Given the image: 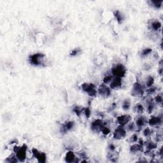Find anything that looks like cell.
I'll return each mask as SVG.
<instances>
[{
	"mask_svg": "<svg viewBox=\"0 0 163 163\" xmlns=\"http://www.w3.org/2000/svg\"><path fill=\"white\" fill-rule=\"evenodd\" d=\"M114 15H115V17L117 20V22L119 23V24H121V23H122L123 20H124V16H123L122 14L120 13V11H119V10L115 11Z\"/></svg>",
	"mask_w": 163,
	"mask_h": 163,
	"instance_id": "17",
	"label": "cell"
},
{
	"mask_svg": "<svg viewBox=\"0 0 163 163\" xmlns=\"http://www.w3.org/2000/svg\"><path fill=\"white\" fill-rule=\"evenodd\" d=\"M18 160H19L17 158L16 155H14V154H12L10 157L6 159V162H17Z\"/></svg>",
	"mask_w": 163,
	"mask_h": 163,
	"instance_id": "24",
	"label": "cell"
},
{
	"mask_svg": "<svg viewBox=\"0 0 163 163\" xmlns=\"http://www.w3.org/2000/svg\"><path fill=\"white\" fill-rule=\"evenodd\" d=\"M45 55L42 53H37L32 55H30L29 61L32 64L35 66H40L43 64V59Z\"/></svg>",
	"mask_w": 163,
	"mask_h": 163,
	"instance_id": "4",
	"label": "cell"
},
{
	"mask_svg": "<svg viewBox=\"0 0 163 163\" xmlns=\"http://www.w3.org/2000/svg\"><path fill=\"white\" fill-rule=\"evenodd\" d=\"M104 126L103 122L102 120L100 119H97L94 121L92 122L91 124V129L92 131L95 133H99L100 131H101L103 127Z\"/></svg>",
	"mask_w": 163,
	"mask_h": 163,
	"instance_id": "8",
	"label": "cell"
},
{
	"mask_svg": "<svg viewBox=\"0 0 163 163\" xmlns=\"http://www.w3.org/2000/svg\"><path fill=\"white\" fill-rule=\"evenodd\" d=\"M154 78H153L152 77H149L148 78V80H147V86L148 87H152L153 84H154Z\"/></svg>",
	"mask_w": 163,
	"mask_h": 163,
	"instance_id": "27",
	"label": "cell"
},
{
	"mask_svg": "<svg viewBox=\"0 0 163 163\" xmlns=\"http://www.w3.org/2000/svg\"><path fill=\"white\" fill-rule=\"evenodd\" d=\"M151 52H152V49H144V50L142 51V55H143V56H147V55H148V54H149Z\"/></svg>",
	"mask_w": 163,
	"mask_h": 163,
	"instance_id": "33",
	"label": "cell"
},
{
	"mask_svg": "<svg viewBox=\"0 0 163 163\" xmlns=\"http://www.w3.org/2000/svg\"><path fill=\"white\" fill-rule=\"evenodd\" d=\"M122 86V80L121 78L115 77L112 80L110 83V88L114 90H117L120 89Z\"/></svg>",
	"mask_w": 163,
	"mask_h": 163,
	"instance_id": "11",
	"label": "cell"
},
{
	"mask_svg": "<svg viewBox=\"0 0 163 163\" xmlns=\"http://www.w3.org/2000/svg\"><path fill=\"white\" fill-rule=\"evenodd\" d=\"M131 120V117L129 115H123L118 117L117 119V122L120 125L124 126L129 122Z\"/></svg>",
	"mask_w": 163,
	"mask_h": 163,
	"instance_id": "10",
	"label": "cell"
},
{
	"mask_svg": "<svg viewBox=\"0 0 163 163\" xmlns=\"http://www.w3.org/2000/svg\"><path fill=\"white\" fill-rule=\"evenodd\" d=\"M130 151H131V152L134 153V154L137 152H143V145H140L139 143L138 144L133 145H132L131 147Z\"/></svg>",
	"mask_w": 163,
	"mask_h": 163,
	"instance_id": "15",
	"label": "cell"
},
{
	"mask_svg": "<svg viewBox=\"0 0 163 163\" xmlns=\"http://www.w3.org/2000/svg\"><path fill=\"white\" fill-rule=\"evenodd\" d=\"M153 4V6L156 8H159L161 7V5L162 3V1H152L150 2Z\"/></svg>",
	"mask_w": 163,
	"mask_h": 163,
	"instance_id": "29",
	"label": "cell"
},
{
	"mask_svg": "<svg viewBox=\"0 0 163 163\" xmlns=\"http://www.w3.org/2000/svg\"><path fill=\"white\" fill-rule=\"evenodd\" d=\"M147 122V120L145 117H140L136 119V126L138 127V128H141L144 126Z\"/></svg>",
	"mask_w": 163,
	"mask_h": 163,
	"instance_id": "16",
	"label": "cell"
},
{
	"mask_svg": "<svg viewBox=\"0 0 163 163\" xmlns=\"http://www.w3.org/2000/svg\"><path fill=\"white\" fill-rule=\"evenodd\" d=\"M82 89L83 91L87 93V94L91 97H95L97 94V90L96 89V86L93 84L84 83L82 85Z\"/></svg>",
	"mask_w": 163,
	"mask_h": 163,
	"instance_id": "3",
	"label": "cell"
},
{
	"mask_svg": "<svg viewBox=\"0 0 163 163\" xmlns=\"http://www.w3.org/2000/svg\"><path fill=\"white\" fill-rule=\"evenodd\" d=\"M65 160H66L67 162H78V160H77V158H76L74 152H72V151H69V152H68V153L66 155V157H65Z\"/></svg>",
	"mask_w": 163,
	"mask_h": 163,
	"instance_id": "13",
	"label": "cell"
},
{
	"mask_svg": "<svg viewBox=\"0 0 163 163\" xmlns=\"http://www.w3.org/2000/svg\"><path fill=\"white\" fill-rule=\"evenodd\" d=\"M138 140V135L136 134H134L130 138V142H131V143H135V142H137Z\"/></svg>",
	"mask_w": 163,
	"mask_h": 163,
	"instance_id": "32",
	"label": "cell"
},
{
	"mask_svg": "<svg viewBox=\"0 0 163 163\" xmlns=\"http://www.w3.org/2000/svg\"><path fill=\"white\" fill-rule=\"evenodd\" d=\"M84 109H85V108H83L80 107H75L74 108H73V110L77 116L80 117L81 113H82L83 111L84 110Z\"/></svg>",
	"mask_w": 163,
	"mask_h": 163,
	"instance_id": "23",
	"label": "cell"
},
{
	"mask_svg": "<svg viewBox=\"0 0 163 163\" xmlns=\"http://www.w3.org/2000/svg\"><path fill=\"white\" fill-rule=\"evenodd\" d=\"M112 73L113 76L119 78H122L126 73V69L125 66L121 64H119L113 66L112 68Z\"/></svg>",
	"mask_w": 163,
	"mask_h": 163,
	"instance_id": "2",
	"label": "cell"
},
{
	"mask_svg": "<svg viewBox=\"0 0 163 163\" xmlns=\"http://www.w3.org/2000/svg\"><path fill=\"white\" fill-rule=\"evenodd\" d=\"M152 135V131H151L149 127L145 128L143 131V135H144L145 137L148 138L150 136V135Z\"/></svg>",
	"mask_w": 163,
	"mask_h": 163,
	"instance_id": "26",
	"label": "cell"
},
{
	"mask_svg": "<svg viewBox=\"0 0 163 163\" xmlns=\"http://www.w3.org/2000/svg\"><path fill=\"white\" fill-rule=\"evenodd\" d=\"M112 153H110L108 155V158L110 159H111V160L113 162H115L116 160L118 159V155L117 152H114V151H111Z\"/></svg>",
	"mask_w": 163,
	"mask_h": 163,
	"instance_id": "21",
	"label": "cell"
},
{
	"mask_svg": "<svg viewBox=\"0 0 163 163\" xmlns=\"http://www.w3.org/2000/svg\"><path fill=\"white\" fill-rule=\"evenodd\" d=\"M80 52V50L79 49H75V50H72V51L71 52L70 55L71 56H75V55H77Z\"/></svg>",
	"mask_w": 163,
	"mask_h": 163,
	"instance_id": "34",
	"label": "cell"
},
{
	"mask_svg": "<svg viewBox=\"0 0 163 163\" xmlns=\"http://www.w3.org/2000/svg\"><path fill=\"white\" fill-rule=\"evenodd\" d=\"M143 89L142 85L138 82H136L134 84L133 88L132 89L131 95L135 97H141L143 96Z\"/></svg>",
	"mask_w": 163,
	"mask_h": 163,
	"instance_id": "5",
	"label": "cell"
},
{
	"mask_svg": "<svg viewBox=\"0 0 163 163\" xmlns=\"http://www.w3.org/2000/svg\"><path fill=\"white\" fill-rule=\"evenodd\" d=\"M113 79V75H109L105 76V78H103V82H104L103 84H108L109 82H112V80Z\"/></svg>",
	"mask_w": 163,
	"mask_h": 163,
	"instance_id": "25",
	"label": "cell"
},
{
	"mask_svg": "<svg viewBox=\"0 0 163 163\" xmlns=\"http://www.w3.org/2000/svg\"><path fill=\"white\" fill-rule=\"evenodd\" d=\"M155 101H156L157 103H161L162 102V96H160V95H157V96L155 97Z\"/></svg>",
	"mask_w": 163,
	"mask_h": 163,
	"instance_id": "35",
	"label": "cell"
},
{
	"mask_svg": "<svg viewBox=\"0 0 163 163\" xmlns=\"http://www.w3.org/2000/svg\"><path fill=\"white\" fill-rule=\"evenodd\" d=\"M161 118L159 117H152L148 121V124L151 126H155L161 124Z\"/></svg>",
	"mask_w": 163,
	"mask_h": 163,
	"instance_id": "14",
	"label": "cell"
},
{
	"mask_svg": "<svg viewBox=\"0 0 163 163\" xmlns=\"http://www.w3.org/2000/svg\"><path fill=\"white\" fill-rule=\"evenodd\" d=\"M97 92H98L100 96L103 97H108L111 94L110 88L108 87L105 84H102L100 85L98 89H97Z\"/></svg>",
	"mask_w": 163,
	"mask_h": 163,
	"instance_id": "7",
	"label": "cell"
},
{
	"mask_svg": "<svg viewBox=\"0 0 163 163\" xmlns=\"http://www.w3.org/2000/svg\"><path fill=\"white\" fill-rule=\"evenodd\" d=\"M145 145L146 147H147V149L151 150L153 149H155V148H156L157 147V143H154V142H151V141H148L147 143H145Z\"/></svg>",
	"mask_w": 163,
	"mask_h": 163,
	"instance_id": "20",
	"label": "cell"
},
{
	"mask_svg": "<svg viewBox=\"0 0 163 163\" xmlns=\"http://www.w3.org/2000/svg\"><path fill=\"white\" fill-rule=\"evenodd\" d=\"M84 112H85V116H86L87 118H89L90 116V109L89 108H87L84 109Z\"/></svg>",
	"mask_w": 163,
	"mask_h": 163,
	"instance_id": "36",
	"label": "cell"
},
{
	"mask_svg": "<svg viewBox=\"0 0 163 163\" xmlns=\"http://www.w3.org/2000/svg\"><path fill=\"white\" fill-rule=\"evenodd\" d=\"M122 107V108L124 110H128L130 108V107H131V101L129 99L125 100L123 101Z\"/></svg>",
	"mask_w": 163,
	"mask_h": 163,
	"instance_id": "18",
	"label": "cell"
},
{
	"mask_svg": "<svg viewBox=\"0 0 163 163\" xmlns=\"http://www.w3.org/2000/svg\"><path fill=\"white\" fill-rule=\"evenodd\" d=\"M128 125L127 126V129L128 131H134L135 129V124H134L133 122L131 123H128Z\"/></svg>",
	"mask_w": 163,
	"mask_h": 163,
	"instance_id": "28",
	"label": "cell"
},
{
	"mask_svg": "<svg viewBox=\"0 0 163 163\" xmlns=\"http://www.w3.org/2000/svg\"><path fill=\"white\" fill-rule=\"evenodd\" d=\"M32 152L34 156L37 158L39 162H45L47 157H46V155L45 153L40 152H39L36 148H32Z\"/></svg>",
	"mask_w": 163,
	"mask_h": 163,
	"instance_id": "9",
	"label": "cell"
},
{
	"mask_svg": "<svg viewBox=\"0 0 163 163\" xmlns=\"http://www.w3.org/2000/svg\"><path fill=\"white\" fill-rule=\"evenodd\" d=\"M73 126H74V122L73 121L67 122H66L62 125L61 131L63 133H65L68 131H70V130L72 129V128L73 127Z\"/></svg>",
	"mask_w": 163,
	"mask_h": 163,
	"instance_id": "12",
	"label": "cell"
},
{
	"mask_svg": "<svg viewBox=\"0 0 163 163\" xmlns=\"http://www.w3.org/2000/svg\"><path fill=\"white\" fill-rule=\"evenodd\" d=\"M101 131H102L103 134L104 135H108L110 133V130L109 128L107 127H106V126H105V125L103 127L102 129H101Z\"/></svg>",
	"mask_w": 163,
	"mask_h": 163,
	"instance_id": "30",
	"label": "cell"
},
{
	"mask_svg": "<svg viewBox=\"0 0 163 163\" xmlns=\"http://www.w3.org/2000/svg\"><path fill=\"white\" fill-rule=\"evenodd\" d=\"M134 112H135V113L141 114V113H143V112H144V108H143V107L142 105L138 104V105H136L134 107Z\"/></svg>",
	"mask_w": 163,
	"mask_h": 163,
	"instance_id": "19",
	"label": "cell"
},
{
	"mask_svg": "<svg viewBox=\"0 0 163 163\" xmlns=\"http://www.w3.org/2000/svg\"><path fill=\"white\" fill-rule=\"evenodd\" d=\"M26 150L27 146L26 145H24L22 147H14V152L15 153V155L19 161H24L26 157Z\"/></svg>",
	"mask_w": 163,
	"mask_h": 163,
	"instance_id": "1",
	"label": "cell"
},
{
	"mask_svg": "<svg viewBox=\"0 0 163 163\" xmlns=\"http://www.w3.org/2000/svg\"><path fill=\"white\" fill-rule=\"evenodd\" d=\"M155 90H156V88L153 87H150L148 88L146 92L148 94H152L154 93L155 92Z\"/></svg>",
	"mask_w": 163,
	"mask_h": 163,
	"instance_id": "31",
	"label": "cell"
},
{
	"mask_svg": "<svg viewBox=\"0 0 163 163\" xmlns=\"http://www.w3.org/2000/svg\"><path fill=\"white\" fill-rule=\"evenodd\" d=\"M126 136V131L124 129V126L119 125L113 133V138L115 140H121Z\"/></svg>",
	"mask_w": 163,
	"mask_h": 163,
	"instance_id": "6",
	"label": "cell"
},
{
	"mask_svg": "<svg viewBox=\"0 0 163 163\" xmlns=\"http://www.w3.org/2000/svg\"><path fill=\"white\" fill-rule=\"evenodd\" d=\"M151 26H152V28L153 29L155 30V31H157L161 27V24L159 21H154L151 24Z\"/></svg>",
	"mask_w": 163,
	"mask_h": 163,
	"instance_id": "22",
	"label": "cell"
},
{
	"mask_svg": "<svg viewBox=\"0 0 163 163\" xmlns=\"http://www.w3.org/2000/svg\"><path fill=\"white\" fill-rule=\"evenodd\" d=\"M108 149L110 151H115V147L113 144H110L108 145Z\"/></svg>",
	"mask_w": 163,
	"mask_h": 163,
	"instance_id": "37",
	"label": "cell"
}]
</instances>
